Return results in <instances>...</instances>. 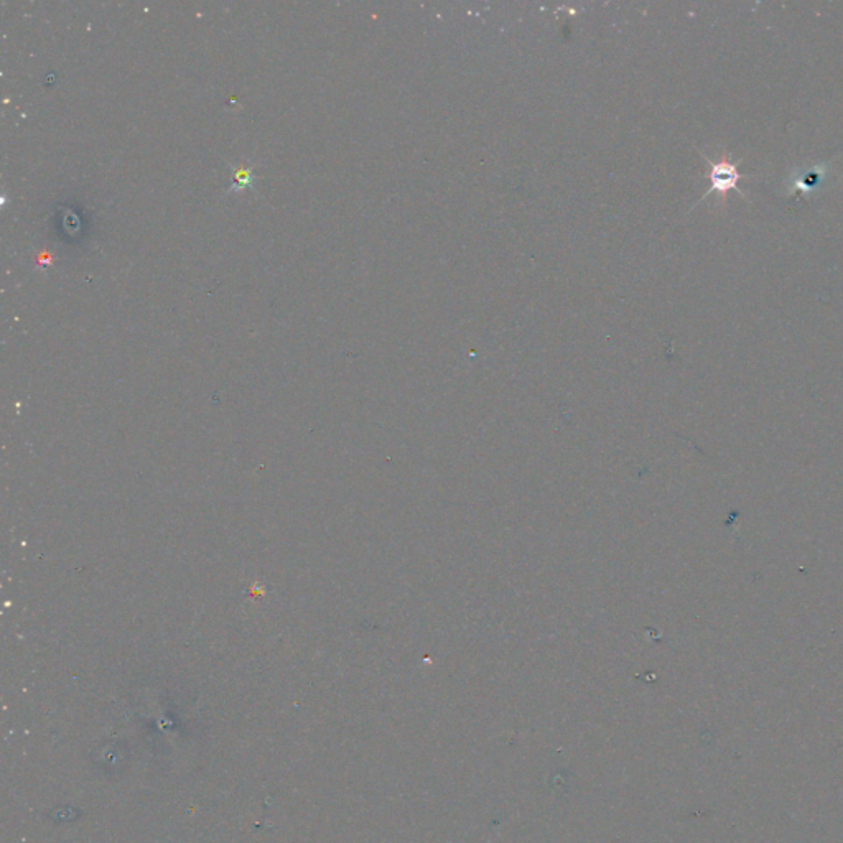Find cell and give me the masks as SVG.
Segmentation results:
<instances>
[{
	"label": "cell",
	"mask_w": 843,
	"mask_h": 843,
	"mask_svg": "<svg viewBox=\"0 0 843 843\" xmlns=\"http://www.w3.org/2000/svg\"><path fill=\"white\" fill-rule=\"evenodd\" d=\"M704 155V154H702ZM705 162L708 164V172L705 177H707L708 182H710V188L705 191L704 196L700 198V201L705 200L708 196L712 195V193H717L718 198L725 203L727 201V196L730 191L735 190L740 193L743 198H745V193L740 190L738 187V182L743 180V178H750L748 175H741L738 173V162H732V160L728 159V155L723 152L722 157L720 160H712L708 159L707 155H704Z\"/></svg>",
	"instance_id": "6da1fadb"
},
{
	"label": "cell",
	"mask_w": 843,
	"mask_h": 843,
	"mask_svg": "<svg viewBox=\"0 0 843 843\" xmlns=\"http://www.w3.org/2000/svg\"><path fill=\"white\" fill-rule=\"evenodd\" d=\"M827 168H829V162H820V164L812 165L811 168H794L786 178L788 196L809 198L817 193L824 185Z\"/></svg>",
	"instance_id": "7a4b0ae2"
}]
</instances>
